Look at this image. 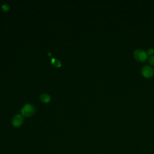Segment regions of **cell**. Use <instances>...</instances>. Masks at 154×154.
<instances>
[{"instance_id": "1", "label": "cell", "mask_w": 154, "mask_h": 154, "mask_svg": "<svg viewBox=\"0 0 154 154\" xmlns=\"http://www.w3.org/2000/svg\"><path fill=\"white\" fill-rule=\"evenodd\" d=\"M134 58L139 61H144L147 58V55L146 52L143 50H137L134 52Z\"/></svg>"}, {"instance_id": "2", "label": "cell", "mask_w": 154, "mask_h": 154, "mask_svg": "<svg viewBox=\"0 0 154 154\" xmlns=\"http://www.w3.org/2000/svg\"><path fill=\"white\" fill-rule=\"evenodd\" d=\"M34 112V108L30 104H27L22 109V114L25 116H32Z\"/></svg>"}, {"instance_id": "3", "label": "cell", "mask_w": 154, "mask_h": 154, "mask_svg": "<svg viewBox=\"0 0 154 154\" xmlns=\"http://www.w3.org/2000/svg\"><path fill=\"white\" fill-rule=\"evenodd\" d=\"M153 69L149 66H145L141 69V73L146 78H150L153 75Z\"/></svg>"}, {"instance_id": "4", "label": "cell", "mask_w": 154, "mask_h": 154, "mask_svg": "<svg viewBox=\"0 0 154 154\" xmlns=\"http://www.w3.org/2000/svg\"><path fill=\"white\" fill-rule=\"evenodd\" d=\"M23 123V118L21 115L15 116L12 120V124L15 127L20 126Z\"/></svg>"}, {"instance_id": "5", "label": "cell", "mask_w": 154, "mask_h": 154, "mask_svg": "<svg viewBox=\"0 0 154 154\" xmlns=\"http://www.w3.org/2000/svg\"><path fill=\"white\" fill-rule=\"evenodd\" d=\"M50 96L46 94H43L40 96V100L43 102H48L50 101Z\"/></svg>"}, {"instance_id": "6", "label": "cell", "mask_w": 154, "mask_h": 154, "mask_svg": "<svg viewBox=\"0 0 154 154\" xmlns=\"http://www.w3.org/2000/svg\"><path fill=\"white\" fill-rule=\"evenodd\" d=\"M52 63L55 66H57V67H60L61 66V63L60 61L56 59H52Z\"/></svg>"}, {"instance_id": "7", "label": "cell", "mask_w": 154, "mask_h": 154, "mask_svg": "<svg viewBox=\"0 0 154 154\" xmlns=\"http://www.w3.org/2000/svg\"><path fill=\"white\" fill-rule=\"evenodd\" d=\"M149 63L152 66H154V55H152L151 57H149Z\"/></svg>"}, {"instance_id": "8", "label": "cell", "mask_w": 154, "mask_h": 154, "mask_svg": "<svg viewBox=\"0 0 154 154\" xmlns=\"http://www.w3.org/2000/svg\"><path fill=\"white\" fill-rule=\"evenodd\" d=\"M154 51L152 49H149V50H147L146 51V54L147 55H152Z\"/></svg>"}, {"instance_id": "9", "label": "cell", "mask_w": 154, "mask_h": 154, "mask_svg": "<svg viewBox=\"0 0 154 154\" xmlns=\"http://www.w3.org/2000/svg\"><path fill=\"white\" fill-rule=\"evenodd\" d=\"M4 10H9V7L7 5H4L2 7Z\"/></svg>"}]
</instances>
